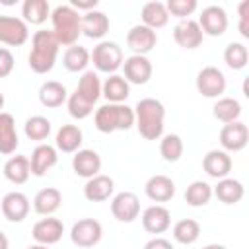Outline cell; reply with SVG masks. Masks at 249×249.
Instances as JSON below:
<instances>
[{"instance_id":"cell-1","label":"cell","mask_w":249,"mask_h":249,"mask_svg":"<svg viewBox=\"0 0 249 249\" xmlns=\"http://www.w3.org/2000/svg\"><path fill=\"white\" fill-rule=\"evenodd\" d=\"M165 107L156 97H144L134 107V124L142 138L160 140L163 134Z\"/></svg>"},{"instance_id":"cell-2","label":"cell","mask_w":249,"mask_h":249,"mask_svg":"<svg viewBox=\"0 0 249 249\" xmlns=\"http://www.w3.org/2000/svg\"><path fill=\"white\" fill-rule=\"evenodd\" d=\"M60 43L56 41L53 31L39 29L31 37V51L27 56V64L35 74H47L54 68L56 54Z\"/></svg>"},{"instance_id":"cell-3","label":"cell","mask_w":249,"mask_h":249,"mask_svg":"<svg viewBox=\"0 0 249 249\" xmlns=\"http://www.w3.org/2000/svg\"><path fill=\"white\" fill-rule=\"evenodd\" d=\"M51 21H53V33L60 45L66 47L76 45L82 33L80 12H76L70 4H58L54 10H51Z\"/></svg>"},{"instance_id":"cell-4","label":"cell","mask_w":249,"mask_h":249,"mask_svg":"<svg viewBox=\"0 0 249 249\" xmlns=\"http://www.w3.org/2000/svg\"><path fill=\"white\" fill-rule=\"evenodd\" d=\"M95 128L103 134L115 130H128L134 124V109L126 103H105L93 115Z\"/></svg>"},{"instance_id":"cell-5","label":"cell","mask_w":249,"mask_h":249,"mask_svg":"<svg viewBox=\"0 0 249 249\" xmlns=\"http://www.w3.org/2000/svg\"><path fill=\"white\" fill-rule=\"evenodd\" d=\"M89 60L93 62L97 72L115 74L123 66L124 56H123V49L115 41H101L89 53Z\"/></svg>"},{"instance_id":"cell-6","label":"cell","mask_w":249,"mask_h":249,"mask_svg":"<svg viewBox=\"0 0 249 249\" xmlns=\"http://www.w3.org/2000/svg\"><path fill=\"white\" fill-rule=\"evenodd\" d=\"M103 237V228L95 218H82L74 222L70 230V239L78 247H93L101 241Z\"/></svg>"},{"instance_id":"cell-7","label":"cell","mask_w":249,"mask_h":249,"mask_svg":"<svg viewBox=\"0 0 249 249\" xmlns=\"http://www.w3.org/2000/svg\"><path fill=\"white\" fill-rule=\"evenodd\" d=\"M196 89L204 97H220L226 91V76L218 66H204L196 74Z\"/></svg>"},{"instance_id":"cell-8","label":"cell","mask_w":249,"mask_h":249,"mask_svg":"<svg viewBox=\"0 0 249 249\" xmlns=\"http://www.w3.org/2000/svg\"><path fill=\"white\" fill-rule=\"evenodd\" d=\"M198 27L202 31V35H210V37H220L226 33L228 29V14L222 6H206L202 8L200 12V18H198Z\"/></svg>"},{"instance_id":"cell-9","label":"cell","mask_w":249,"mask_h":249,"mask_svg":"<svg viewBox=\"0 0 249 249\" xmlns=\"http://www.w3.org/2000/svg\"><path fill=\"white\" fill-rule=\"evenodd\" d=\"M29 39V27L21 18L0 16V43L10 47H21Z\"/></svg>"},{"instance_id":"cell-10","label":"cell","mask_w":249,"mask_h":249,"mask_svg":"<svg viewBox=\"0 0 249 249\" xmlns=\"http://www.w3.org/2000/svg\"><path fill=\"white\" fill-rule=\"evenodd\" d=\"M111 214L119 222H134L140 214V200L130 191H121L111 198Z\"/></svg>"},{"instance_id":"cell-11","label":"cell","mask_w":249,"mask_h":249,"mask_svg":"<svg viewBox=\"0 0 249 249\" xmlns=\"http://www.w3.org/2000/svg\"><path fill=\"white\" fill-rule=\"evenodd\" d=\"M29 198L19 193V191H10L2 196V202H0V210H2V216L8 220V222H23L29 214Z\"/></svg>"},{"instance_id":"cell-12","label":"cell","mask_w":249,"mask_h":249,"mask_svg":"<svg viewBox=\"0 0 249 249\" xmlns=\"http://www.w3.org/2000/svg\"><path fill=\"white\" fill-rule=\"evenodd\" d=\"M123 70H124V80L128 84H136V86H142L146 84L150 78H152V62L148 56L144 54H130L128 58L123 60Z\"/></svg>"},{"instance_id":"cell-13","label":"cell","mask_w":249,"mask_h":249,"mask_svg":"<svg viewBox=\"0 0 249 249\" xmlns=\"http://www.w3.org/2000/svg\"><path fill=\"white\" fill-rule=\"evenodd\" d=\"M249 142V128L245 123H228L220 130V144L224 152H241Z\"/></svg>"},{"instance_id":"cell-14","label":"cell","mask_w":249,"mask_h":249,"mask_svg":"<svg viewBox=\"0 0 249 249\" xmlns=\"http://www.w3.org/2000/svg\"><path fill=\"white\" fill-rule=\"evenodd\" d=\"M62 233H64V224L58 218H53V216L41 218L39 222H35V226L31 230L33 239L37 243H41V245H54V243H58Z\"/></svg>"},{"instance_id":"cell-15","label":"cell","mask_w":249,"mask_h":249,"mask_svg":"<svg viewBox=\"0 0 249 249\" xmlns=\"http://www.w3.org/2000/svg\"><path fill=\"white\" fill-rule=\"evenodd\" d=\"M173 39H175V43L179 47L191 51V49H196V47L202 45L204 35L200 31L196 19L187 18V19H179V23L173 27Z\"/></svg>"},{"instance_id":"cell-16","label":"cell","mask_w":249,"mask_h":249,"mask_svg":"<svg viewBox=\"0 0 249 249\" xmlns=\"http://www.w3.org/2000/svg\"><path fill=\"white\" fill-rule=\"evenodd\" d=\"M158 43V35L154 29L138 23L134 27H130V31L126 33V45L134 54H148Z\"/></svg>"},{"instance_id":"cell-17","label":"cell","mask_w":249,"mask_h":249,"mask_svg":"<svg viewBox=\"0 0 249 249\" xmlns=\"http://www.w3.org/2000/svg\"><path fill=\"white\" fill-rule=\"evenodd\" d=\"M72 169L78 177H84V179H91L95 175H99V169H101V158L95 150H89V148H82L78 152H74V158H72Z\"/></svg>"},{"instance_id":"cell-18","label":"cell","mask_w":249,"mask_h":249,"mask_svg":"<svg viewBox=\"0 0 249 249\" xmlns=\"http://www.w3.org/2000/svg\"><path fill=\"white\" fill-rule=\"evenodd\" d=\"M56 161H58L56 148L51 146V144L41 142V144L33 150V154H31V158H29L31 175H35V177H43L49 169H53V167L56 165Z\"/></svg>"},{"instance_id":"cell-19","label":"cell","mask_w":249,"mask_h":249,"mask_svg":"<svg viewBox=\"0 0 249 249\" xmlns=\"http://www.w3.org/2000/svg\"><path fill=\"white\" fill-rule=\"evenodd\" d=\"M171 226V212L161 204H152L142 212V228L148 233H163Z\"/></svg>"},{"instance_id":"cell-20","label":"cell","mask_w":249,"mask_h":249,"mask_svg":"<svg viewBox=\"0 0 249 249\" xmlns=\"http://www.w3.org/2000/svg\"><path fill=\"white\" fill-rule=\"evenodd\" d=\"M202 169L212 179H224L231 171V158L224 150H210L202 158Z\"/></svg>"},{"instance_id":"cell-21","label":"cell","mask_w":249,"mask_h":249,"mask_svg":"<svg viewBox=\"0 0 249 249\" xmlns=\"http://www.w3.org/2000/svg\"><path fill=\"white\" fill-rule=\"evenodd\" d=\"M144 193L154 202H167L175 196V183L167 175H152L144 185Z\"/></svg>"},{"instance_id":"cell-22","label":"cell","mask_w":249,"mask_h":249,"mask_svg":"<svg viewBox=\"0 0 249 249\" xmlns=\"http://www.w3.org/2000/svg\"><path fill=\"white\" fill-rule=\"evenodd\" d=\"M113 191H115V181L109 175H101V173L88 179L84 185V196L89 202H103L109 196H113Z\"/></svg>"},{"instance_id":"cell-23","label":"cell","mask_w":249,"mask_h":249,"mask_svg":"<svg viewBox=\"0 0 249 249\" xmlns=\"http://www.w3.org/2000/svg\"><path fill=\"white\" fill-rule=\"evenodd\" d=\"M212 195L224 204H237L245 195V187L233 177H224L218 179V185L212 189Z\"/></svg>"},{"instance_id":"cell-24","label":"cell","mask_w":249,"mask_h":249,"mask_svg":"<svg viewBox=\"0 0 249 249\" xmlns=\"http://www.w3.org/2000/svg\"><path fill=\"white\" fill-rule=\"evenodd\" d=\"M109 31V18L101 10H91L82 16V33L89 39H101Z\"/></svg>"},{"instance_id":"cell-25","label":"cell","mask_w":249,"mask_h":249,"mask_svg":"<svg viewBox=\"0 0 249 249\" xmlns=\"http://www.w3.org/2000/svg\"><path fill=\"white\" fill-rule=\"evenodd\" d=\"M66 99H68V91H66L64 84H60L56 80H47V82L41 84V88H39V101H41L43 107L56 109Z\"/></svg>"},{"instance_id":"cell-26","label":"cell","mask_w":249,"mask_h":249,"mask_svg":"<svg viewBox=\"0 0 249 249\" xmlns=\"http://www.w3.org/2000/svg\"><path fill=\"white\" fill-rule=\"evenodd\" d=\"M82 142H84V134H82V128L76 124H62L56 130L54 144H56V150H60L64 154L78 152Z\"/></svg>"},{"instance_id":"cell-27","label":"cell","mask_w":249,"mask_h":249,"mask_svg":"<svg viewBox=\"0 0 249 249\" xmlns=\"http://www.w3.org/2000/svg\"><path fill=\"white\" fill-rule=\"evenodd\" d=\"M62 193L56 187H45L41 189L33 198V210L41 216H51L60 208Z\"/></svg>"},{"instance_id":"cell-28","label":"cell","mask_w":249,"mask_h":249,"mask_svg":"<svg viewBox=\"0 0 249 249\" xmlns=\"http://www.w3.org/2000/svg\"><path fill=\"white\" fill-rule=\"evenodd\" d=\"M18 144H19V138L16 130V121L10 113L2 111L0 113V154L4 156L14 154Z\"/></svg>"},{"instance_id":"cell-29","label":"cell","mask_w":249,"mask_h":249,"mask_svg":"<svg viewBox=\"0 0 249 249\" xmlns=\"http://www.w3.org/2000/svg\"><path fill=\"white\" fill-rule=\"evenodd\" d=\"M140 18H142V25H146L154 31L160 29V27H165L167 21H169V14H167L165 4L158 2V0L146 2L140 10Z\"/></svg>"},{"instance_id":"cell-30","label":"cell","mask_w":249,"mask_h":249,"mask_svg":"<svg viewBox=\"0 0 249 249\" xmlns=\"http://www.w3.org/2000/svg\"><path fill=\"white\" fill-rule=\"evenodd\" d=\"M101 95L109 103H124V99L130 95V84L121 74H111L101 84Z\"/></svg>"},{"instance_id":"cell-31","label":"cell","mask_w":249,"mask_h":249,"mask_svg":"<svg viewBox=\"0 0 249 249\" xmlns=\"http://www.w3.org/2000/svg\"><path fill=\"white\" fill-rule=\"evenodd\" d=\"M31 175V165L27 156H12L4 163V177L14 185H23Z\"/></svg>"},{"instance_id":"cell-32","label":"cell","mask_w":249,"mask_h":249,"mask_svg":"<svg viewBox=\"0 0 249 249\" xmlns=\"http://www.w3.org/2000/svg\"><path fill=\"white\" fill-rule=\"evenodd\" d=\"M21 19L31 25H41L51 18V6L47 0H25L21 4Z\"/></svg>"},{"instance_id":"cell-33","label":"cell","mask_w":249,"mask_h":249,"mask_svg":"<svg viewBox=\"0 0 249 249\" xmlns=\"http://www.w3.org/2000/svg\"><path fill=\"white\" fill-rule=\"evenodd\" d=\"M212 115L224 124L235 123L241 117V103L235 97H218V101L212 107Z\"/></svg>"},{"instance_id":"cell-34","label":"cell","mask_w":249,"mask_h":249,"mask_svg":"<svg viewBox=\"0 0 249 249\" xmlns=\"http://www.w3.org/2000/svg\"><path fill=\"white\" fill-rule=\"evenodd\" d=\"M76 93L80 97H84L88 103L95 105V101L101 97V82H99V76L97 72L93 70H86L78 82V88H76Z\"/></svg>"},{"instance_id":"cell-35","label":"cell","mask_w":249,"mask_h":249,"mask_svg":"<svg viewBox=\"0 0 249 249\" xmlns=\"http://www.w3.org/2000/svg\"><path fill=\"white\" fill-rule=\"evenodd\" d=\"M62 64L68 72H84L89 64V51L82 45H72L62 54Z\"/></svg>"},{"instance_id":"cell-36","label":"cell","mask_w":249,"mask_h":249,"mask_svg":"<svg viewBox=\"0 0 249 249\" xmlns=\"http://www.w3.org/2000/svg\"><path fill=\"white\" fill-rule=\"evenodd\" d=\"M200 237V224L193 218H183L173 226V239L181 245H193Z\"/></svg>"},{"instance_id":"cell-37","label":"cell","mask_w":249,"mask_h":249,"mask_svg":"<svg viewBox=\"0 0 249 249\" xmlns=\"http://www.w3.org/2000/svg\"><path fill=\"white\" fill-rule=\"evenodd\" d=\"M212 198V187L206 181H193L185 191V202L189 206H206Z\"/></svg>"},{"instance_id":"cell-38","label":"cell","mask_w":249,"mask_h":249,"mask_svg":"<svg viewBox=\"0 0 249 249\" xmlns=\"http://www.w3.org/2000/svg\"><path fill=\"white\" fill-rule=\"evenodd\" d=\"M23 130H25V136L29 140H35V142H43L49 138L51 134V121L43 115H33L25 121L23 124Z\"/></svg>"},{"instance_id":"cell-39","label":"cell","mask_w":249,"mask_h":249,"mask_svg":"<svg viewBox=\"0 0 249 249\" xmlns=\"http://www.w3.org/2000/svg\"><path fill=\"white\" fill-rule=\"evenodd\" d=\"M224 62L231 68V70H241L247 66L249 62V51L243 43H230L226 49H224Z\"/></svg>"},{"instance_id":"cell-40","label":"cell","mask_w":249,"mask_h":249,"mask_svg":"<svg viewBox=\"0 0 249 249\" xmlns=\"http://www.w3.org/2000/svg\"><path fill=\"white\" fill-rule=\"evenodd\" d=\"M183 150H185V146H183V140H181L179 134H165V136H161V140H160V154H161V158L165 161H171V163L179 161L181 156H183Z\"/></svg>"},{"instance_id":"cell-41","label":"cell","mask_w":249,"mask_h":249,"mask_svg":"<svg viewBox=\"0 0 249 249\" xmlns=\"http://www.w3.org/2000/svg\"><path fill=\"white\" fill-rule=\"evenodd\" d=\"M66 103H68V113H70V117H74V119H78V121H80V119H86V117H89V115L93 113V105L88 103L84 97H80L76 91L68 95Z\"/></svg>"},{"instance_id":"cell-42","label":"cell","mask_w":249,"mask_h":249,"mask_svg":"<svg viewBox=\"0 0 249 249\" xmlns=\"http://www.w3.org/2000/svg\"><path fill=\"white\" fill-rule=\"evenodd\" d=\"M196 0H169L165 4L167 8V14L169 16H175L179 19H187L195 10H196Z\"/></svg>"},{"instance_id":"cell-43","label":"cell","mask_w":249,"mask_h":249,"mask_svg":"<svg viewBox=\"0 0 249 249\" xmlns=\"http://www.w3.org/2000/svg\"><path fill=\"white\" fill-rule=\"evenodd\" d=\"M237 14H239V33L249 39V0H243L239 6H237Z\"/></svg>"},{"instance_id":"cell-44","label":"cell","mask_w":249,"mask_h":249,"mask_svg":"<svg viewBox=\"0 0 249 249\" xmlns=\"http://www.w3.org/2000/svg\"><path fill=\"white\" fill-rule=\"evenodd\" d=\"M12 70H14V54L6 47H0V78L10 76Z\"/></svg>"},{"instance_id":"cell-45","label":"cell","mask_w":249,"mask_h":249,"mask_svg":"<svg viewBox=\"0 0 249 249\" xmlns=\"http://www.w3.org/2000/svg\"><path fill=\"white\" fill-rule=\"evenodd\" d=\"M142 249H175L173 243L165 237H152L150 241H146V245Z\"/></svg>"},{"instance_id":"cell-46","label":"cell","mask_w":249,"mask_h":249,"mask_svg":"<svg viewBox=\"0 0 249 249\" xmlns=\"http://www.w3.org/2000/svg\"><path fill=\"white\" fill-rule=\"evenodd\" d=\"M70 6H72L76 12H80V10L91 12V10L97 8V0H70Z\"/></svg>"},{"instance_id":"cell-47","label":"cell","mask_w":249,"mask_h":249,"mask_svg":"<svg viewBox=\"0 0 249 249\" xmlns=\"http://www.w3.org/2000/svg\"><path fill=\"white\" fill-rule=\"evenodd\" d=\"M8 245H10V243H8V237L0 231V249H8Z\"/></svg>"},{"instance_id":"cell-48","label":"cell","mask_w":249,"mask_h":249,"mask_svg":"<svg viewBox=\"0 0 249 249\" xmlns=\"http://www.w3.org/2000/svg\"><path fill=\"white\" fill-rule=\"evenodd\" d=\"M202 249H228V247H224V245H220V243H208V245H204Z\"/></svg>"},{"instance_id":"cell-49","label":"cell","mask_w":249,"mask_h":249,"mask_svg":"<svg viewBox=\"0 0 249 249\" xmlns=\"http://www.w3.org/2000/svg\"><path fill=\"white\" fill-rule=\"evenodd\" d=\"M27 249H51L49 245H41V243H35V245H29Z\"/></svg>"},{"instance_id":"cell-50","label":"cell","mask_w":249,"mask_h":249,"mask_svg":"<svg viewBox=\"0 0 249 249\" xmlns=\"http://www.w3.org/2000/svg\"><path fill=\"white\" fill-rule=\"evenodd\" d=\"M2 107H4V93L0 91V113H2Z\"/></svg>"}]
</instances>
